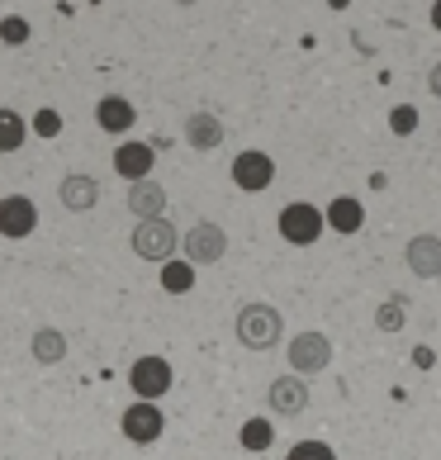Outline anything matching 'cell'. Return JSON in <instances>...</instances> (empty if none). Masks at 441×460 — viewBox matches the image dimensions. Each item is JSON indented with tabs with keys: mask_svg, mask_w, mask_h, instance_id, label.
Returning a JSON list of instances; mask_svg holds the SVG:
<instances>
[{
	"mask_svg": "<svg viewBox=\"0 0 441 460\" xmlns=\"http://www.w3.org/2000/svg\"><path fill=\"white\" fill-rule=\"evenodd\" d=\"M29 20H24V14H5V20H0V39H5L10 48H20V43H29Z\"/></svg>",
	"mask_w": 441,
	"mask_h": 460,
	"instance_id": "cb8c5ba5",
	"label": "cell"
},
{
	"mask_svg": "<svg viewBox=\"0 0 441 460\" xmlns=\"http://www.w3.org/2000/svg\"><path fill=\"white\" fill-rule=\"evenodd\" d=\"M181 247H185V261L190 266H214V261H224V252H228V233L218 224H209V218H199L195 228L181 233Z\"/></svg>",
	"mask_w": 441,
	"mask_h": 460,
	"instance_id": "5b68a950",
	"label": "cell"
},
{
	"mask_svg": "<svg viewBox=\"0 0 441 460\" xmlns=\"http://www.w3.org/2000/svg\"><path fill=\"white\" fill-rule=\"evenodd\" d=\"M403 261L418 280H437L441 276V237L437 233H418L409 237V247H403Z\"/></svg>",
	"mask_w": 441,
	"mask_h": 460,
	"instance_id": "7c38bea8",
	"label": "cell"
},
{
	"mask_svg": "<svg viewBox=\"0 0 441 460\" xmlns=\"http://www.w3.org/2000/svg\"><path fill=\"white\" fill-rule=\"evenodd\" d=\"M276 228H280V237L290 247H313L318 237H323V209L318 204H304V199H295V204H285L280 209V218H276Z\"/></svg>",
	"mask_w": 441,
	"mask_h": 460,
	"instance_id": "277c9868",
	"label": "cell"
},
{
	"mask_svg": "<svg viewBox=\"0 0 441 460\" xmlns=\"http://www.w3.org/2000/svg\"><path fill=\"white\" fill-rule=\"evenodd\" d=\"M29 133H39V138H57V133H62V114L53 105H43L39 114L29 119Z\"/></svg>",
	"mask_w": 441,
	"mask_h": 460,
	"instance_id": "603a6c76",
	"label": "cell"
},
{
	"mask_svg": "<svg viewBox=\"0 0 441 460\" xmlns=\"http://www.w3.org/2000/svg\"><path fill=\"white\" fill-rule=\"evenodd\" d=\"M128 214H138V224H147V218H166V185L162 181L128 185Z\"/></svg>",
	"mask_w": 441,
	"mask_h": 460,
	"instance_id": "9a60e30c",
	"label": "cell"
},
{
	"mask_svg": "<svg viewBox=\"0 0 441 460\" xmlns=\"http://www.w3.org/2000/svg\"><path fill=\"white\" fill-rule=\"evenodd\" d=\"M280 332H285V318H280V309H270V304H243V309H237V342L247 351L280 347Z\"/></svg>",
	"mask_w": 441,
	"mask_h": 460,
	"instance_id": "6da1fadb",
	"label": "cell"
},
{
	"mask_svg": "<svg viewBox=\"0 0 441 460\" xmlns=\"http://www.w3.org/2000/svg\"><path fill=\"white\" fill-rule=\"evenodd\" d=\"M33 228H39V204H33L29 195H5L0 199V237L24 243Z\"/></svg>",
	"mask_w": 441,
	"mask_h": 460,
	"instance_id": "9c48e42d",
	"label": "cell"
},
{
	"mask_svg": "<svg viewBox=\"0 0 441 460\" xmlns=\"http://www.w3.org/2000/svg\"><path fill=\"white\" fill-rule=\"evenodd\" d=\"M323 224H328V228H337V233H361V224H366L361 199H356V195H337V199L328 204Z\"/></svg>",
	"mask_w": 441,
	"mask_h": 460,
	"instance_id": "e0dca14e",
	"label": "cell"
},
{
	"mask_svg": "<svg viewBox=\"0 0 441 460\" xmlns=\"http://www.w3.org/2000/svg\"><path fill=\"white\" fill-rule=\"evenodd\" d=\"M172 385H176V370H172V361L166 356H138V361L128 366V389L138 394V403H157V399H166L172 394Z\"/></svg>",
	"mask_w": 441,
	"mask_h": 460,
	"instance_id": "7a4b0ae2",
	"label": "cell"
},
{
	"mask_svg": "<svg viewBox=\"0 0 441 460\" xmlns=\"http://www.w3.org/2000/svg\"><path fill=\"white\" fill-rule=\"evenodd\" d=\"M29 138V119L20 110H0V152H20Z\"/></svg>",
	"mask_w": 441,
	"mask_h": 460,
	"instance_id": "ffe728a7",
	"label": "cell"
},
{
	"mask_svg": "<svg viewBox=\"0 0 441 460\" xmlns=\"http://www.w3.org/2000/svg\"><path fill=\"white\" fill-rule=\"evenodd\" d=\"M33 361H39V366L66 361V332L62 328H39V332H33Z\"/></svg>",
	"mask_w": 441,
	"mask_h": 460,
	"instance_id": "ac0fdd59",
	"label": "cell"
},
{
	"mask_svg": "<svg viewBox=\"0 0 441 460\" xmlns=\"http://www.w3.org/2000/svg\"><path fill=\"white\" fill-rule=\"evenodd\" d=\"M152 166H157V152H152V143H119L114 147V176H124L128 185L138 181H152Z\"/></svg>",
	"mask_w": 441,
	"mask_h": 460,
	"instance_id": "30bf717a",
	"label": "cell"
},
{
	"mask_svg": "<svg viewBox=\"0 0 441 460\" xmlns=\"http://www.w3.org/2000/svg\"><path fill=\"white\" fill-rule=\"evenodd\" d=\"M95 124L105 128V133H114V138H124V133L138 124V110H133L128 95H105L95 105Z\"/></svg>",
	"mask_w": 441,
	"mask_h": 460,
	"instance_id": "4fadbf2b",
	"label": "cell"
},
{
	"mask_svg": "<svg viewBox=\"0 0 441 460\" xmlns=\"http://www.w3.org/2000/svg\"><path fill=\"white\" fill-rule=\"evenodd\" d=\"M119 428H124V437L133 447H152V441L166 432V413H162V403H128L124 418H119Z\"/></svg>",
	"mask_w": 441,
	"mask_h": 460,
	"instance_id": "ba28073f",
	"label": "cell"
},
{
	"mask_svg": "<svg viewBox=\"0 0 441 460\" xmlns=\"http://www.w3.org/2000/svg\"><path fill=\"white\" fill-rule=\"evenodd\" d=\"M432 29L441 33V5H432Z\"/></svg>",
	"mask_w": 441,
	"mask_h": 460,
	"instance_id": "83f0119b",
	"label": "cell"
},
{
	"mask_svg": "<svg viewBox=\"0 0 441 460\" xmlns=\"http://www.w3.org/2000/svg\"><path fill=\"white\" fill-rule=\"evenodd\" d=\"M285 460H337V451L328 447V441H295L290 451H285Z\"/></svg>",
	"mask_w": 441,
	"mask_h": 460,
	"instance_id": "7402d4cb",
	"label": "cell"
},
{
	"mask_svg": "<svg viewBox=\"0 0 441 460\" xmlns=\"http://www.w3.org/2000/svg\"><path fill=\"white\" fill-rule=\"evenodd\" d=\"M389 128H394L399 138H409V133L418 128V110L413 105H394V110H389Z\"/></svg>",
	"mask_w": 441,
	"mask_h": 460,
	"instance_id": "484cf974",
	"label": "cell"
},
{
	"mask_svg": "<svg viewBox=\"0 0 441 460\" xmlns=\"http://www.w3.org/2000/svg\"><path fill=\"white\" fill-rule=\"evenodd\" d=\"M270 181H276V162H270V152L247 147V152H237V157H233V185H237V190L261 195V190H270Z\"/></svg>",
	"mask_w": 441,
	"mask_h": 460,
	"instance_id": "52a82bcc",
	"label": "cell"
},
{
	"mask_svg": "<svg viewBox=\"0 0 441 460\" xmlns=\"http://www.w3.org/2000/svg\"><path fill=\"white\" fill-rule=\"evenodd\" d=\"M185 143H190L195 152H214V147H224V124H218V114L199 110V114L185 119Z\"/></svg>",
	"mask_w": 441,
	"mask_h": 460,
	"instance_id": "2e32d148",
	"label": "cell"
},
{
	"mask_svg": "<svg viewBox=\"0 0 441 460\" xmlns=\"http://www.w3.org/2000/svg\"><path fill=\"white\" fill-rule=\"evenodd\" d=\"M237 441H243V451H270V441H276V428H270L266 418H247L243 432H237Z\"/></svg>",
	"mask_w": 441,
	"mask_h": 460,
	"instance_id": "44dd1931",
	"label": "cell"
},
{
	"mask_svg": "<svg viewBox=\"0 0 441 460\" xmlns=\"http://www.w3.org/2000/svg\"><path fill=\"white\" fill-rule=\"evenodd\" d=\"M266 403H270V413H280V418H299L304 408H309V385H304L299 375H280V380H270Z\"/></svg>",
	"mask_w": 441,
	"mask_h": 460,
	"instance_id": "8fae6325",
	"label": "cell"
},
{
	"mask_svg": "<svg viewBox=\"0 0 441 460\" xmlns=\"http://www.w3.org/2000/svg\"><path fill=\"white\" fill-rule=\"evenodd\" d=\"M57 199H62L72 214H91L95 204H100V181L86 176V172H72V176L57 185Z\"/></svg>",
	"mask_w": 441,
	"mask_h": 460,
	"instance_id": "5bb4252c",
	"label": "cell"
},
{
	"mask_svg": "<svg viewBox=\"0 0 441 460\" xmlns=\"http://www.w3.org/2000/svg\"><path fill=\"white\" fill-rule=\"evenodd\" d=\"M133 257L138 261H157V266H166L176 257V247H181V233H176V224L172 218H147V224H138L133 228Z\"/></svg>",
	"mask_w": 441,
	"mask_h": 460,
	"instance_id": "3957f363",
	"label": "cell"
},
{
	"mask_svg": "<svg viewBox=\"0 0 441 460\" xmlns=\"http://www.w3.org/2000/svg\"><path fill=\"white\" fill-rule=\"evenodd\" d=\"M375 328L380 332H399L403 328V304L399 299H389V304H380V309H375Z\"/></svg>",
	"mask_w": 441,
	"mask_h": 460,
	"instance_id": "d4e9b609",
	"label": "cell"
},
{
	"mask_svg": "<svg viewBox=\"0 0 441 460\" xmlns=\"http://www.w3.org/2000/svg\"><path fill=\"white\" fill-rule=\"evenodd\" d=\"M428 86H432V95H437V100H441V62H437V66H432V76H428Z\"/></svg>",
	"mask_w": 441,
	"mask_h": 460,
	"instance_id": "4316f807",
	"label": "cell"
},
{
	"mask_svg": "<svg viewBox=\"0 0 441 460\" xmlns=\"http://www.w3.org/2000/svg\"><path fill=\"white\" fill-rule=\"evenodd\" d=\"M285 356H290V375L309 380V375L332 366V342H328V332H299V337H290V351Z\"/></svg>",
	"mask_w": 441,
	"mask_h": 460,
	"instance_id": "8992f818",
	"label": "cell"
},
{
	"mask_svg": "<svg viewBox=\"0 0 441 460\" xmlns=\"http://www.w3.org/2000/svg\"><path fill=\"white\" fill-rule=\"evenodd\" d=\"M162 289H166V295H190V289H195V266L190 261H185V257H172V261H166L162 266Z\"/></svg>",
	"mask_w": 441,
	"mask_h": 460,
	"instance_id": "d6986e66",
	"label": "cell"
}]
</instances>
